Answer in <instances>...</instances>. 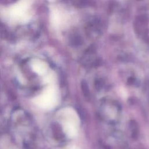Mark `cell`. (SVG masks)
Here are the masks:
<instances>
[{
  "instance_id": "obj_1",
  "label": "cell",
  "mask_w": 149,
  "mask_h": 149,
  "mask_svg": "<svg viewBox=\"0 0 149 149\" xmlns=\"http://www.w3.org/2000/svg\"><path fill=\"white\" fill-rule=\"evenodd\" d=\"M58 101L56 89L52 86L48 87L40 95L36 98V102L40 107L44 109L54 108Z\"/></svg>"
},
{
  "instance_id": "obj_2",
  "label": "cell",
  "mask_w": 149,
  "mask_h": 149,
  "mask_svg": "<svg viewBox=\"0 0 149 149\" xmlns=\"http://www.w3.org/2000/svg\"><path fill=\"white\" fill-rule=\"evenodd\" d=\"M29 2L21 1L15 5L9 10V14L12 19L17 20L27 18V10L29 8Z\"/></svg>"
},
{
  "instance_id": "obj_3",
  "label": "cell",
  "mask_w": 149,
  "mask_h": 149,
  "mask_svg": "<svg viewBox=\"0 0 149 149\" xmlns=\"http://www.w3.org/2000/svg\"><path fill=\"white\" fill-rule=\"evenodd\" d=\"M33 68L34 70L38 74L45 73L47 69L46 65L40 61H36L34 62L33 63Z\"/></svg>"
}]
</instances>
